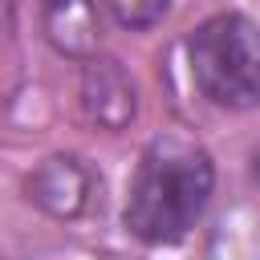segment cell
I'll list each match as a JSON object with an SVG mask.
<instances>
[{
    "label": "cell",
    "instance_id": "277c9868",
    "mask_svg": "<svg viewBox=\"0 0 260 260\" xmlns=\"http://www.w3.org/2000/svg\"><path fill=\"white\" fill-rule=\"evenodd\" d=\"M77 102H81L85 118L106 134H122L138 118V85H134V77L126 73L122 61L102 57V53L81 61Z\"/></svg>",
    "mask_w": 260,
    "mask_h": 260
},
{
    "label": "cell",
    "instance_id": "6da1fadb",
    "mask_svg": "<svg viewBox=\"0 0 260 260\" xmlns=\"http://www.w3.org/2000/svg\"><path fill=\"white\" fill-rule=\"evenodd\" d=\"M215 195V162L203 142L183 130L154 134L126 183L122 228L146 248H167L187 240Z\"/></svg>",
    "mask_w": 260,
    "mask_h": 260
},
{
    "label": "cell",
    "instance_id": "5b68a950",
    "mask_svg": "<svg viewBox=\"0 0 260 260\" xmlns=\"http://www.w3.org/2000/svg\"><path fill=\"white\" fill-rule=\"evenodd\" d=\"M41 37L53 53L85 61L102 45V4L98 0H41Z\"/></svg>",
    "mask_w": 260,
    "mask_h": 260
},
{
    "label": "cell",
    "instance_id": "8992f818",
    "mask_svg": "<svg viewBox=\"0 0 260 260\" xmlns=\"http://www.w3.org/2000/svg\"><path fill=\"white\" fill-rule=\"evenodd\" d=\"M98 4H102V12L118 28H126V32H150V28H158L167 20V12H171L175 0H98Z\"/></svg>",
    "mask_w": 260,
    "mask_h": 260
},
{
    "label": "cell",
    "instance_id": "7a4b0ae2",
    "mask_svg": "<svg viewBox=\"0 0 260 260\" xmlns=\"http://www.w3.org/2000/svg\"><path fill=\"white\" fill-rule=\"evenodd\" d=\"M187 77L195 93L223 114H248L260 106V24L248 12L223 8L199 20L187 41Z\"/></svg>",
    "mask_w": 260,
    "mask_h": 260
},
{
    "label": "cell",
    "instance_id": "3957f363",
    "mask_svg": "<svg viewBox=\"0 0 260 260\" xmlns=\"http://www.w3.org/2000/svg\"><path fill=\"white\" fill-rule=\"evenodd\" d=\"M98 191H102V175L93 171L89 158L73 150H53L24 175V199L57 223H73L89 215Z\"/></svg>",
    "mask_w": 260,
    "mask_h": 260
}]
</instances>
